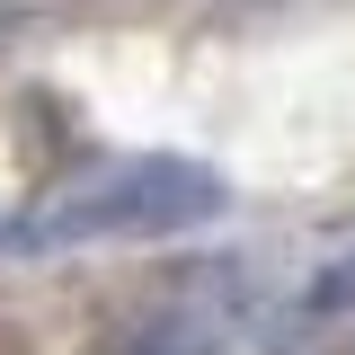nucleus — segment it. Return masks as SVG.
<instances>
[{
	"instance_id": "obj_2",
	"label": "nucleus",
	"mask_w": 355,
	"mask_h": 355,
	"mask_svg": "<svg viewBox=\"0 0 355 355\" xmlns=\"http://www.w3.org/2000/svg\"><path fill=\"white\" fill-rule=\"evenodd\" d=\"M302 311H311V320H338V311H355V249H347V258H329L320 275H311Z\"/></svg>"
},
{
	"instance_id": "obj_1",
	"label": "nucleus",
	"mask_w": 355,
	"mask_h": 355,
	"mask_svg": "<svg viewBox=\"0 0 355 355\" xmlns=\"http://www.w3.org/2000/svg\"><path fill=\"white\" fill-rule=\"evenodd\" d=\"M222 205H231L222 169L169 160V151H133V160H107V169L53 187L27 214H0V266L44 258V249H89V240H169V231L214 222Z\"/></svg>"
}]
</instances>
